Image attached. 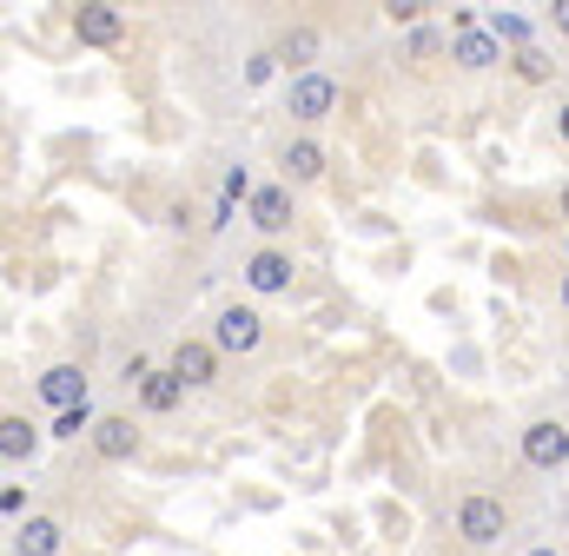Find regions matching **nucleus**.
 Wrapping results in <instances>:
<instances>
[{
    "instance_id": "obj_1",
    "label": "nucleus",
    "mask_w": 569,
    "mask_h": 556,
    "mask_svg": "<svg viewBox=\"0 0 569 556\" xmlns=\"http://www.w3.org/2000/svg\"><path fill=\"white\" fill-rule=\"evenodd\" d=\"M259 338H266V318L252 305H226L219 325H212V345L219 351H259Z\"/></svg>"
},
{
    "instance_id": "obj_2",
    "label": "nucleus",
    "mask_w": 569,
    "mask_h": 556,
    "mask_svg": "<svg viewBox=\"0 0 569 556\" xmlns=\"http://www.w3.org/2000/svg\"><path fill=\"white\" fill-rule=\"evenodd\" d=\"M457 537L463 544H497L503 537V504L497 497H463L457 504Z\"/></svg>"
},
{
    "instance_id": "obj_3",
    "label": "nucleus",
    "mask_w": 569,
    "mask_h": 556,
    "mask_svg": "<svg viewBox=\"0 0 569 556\" xmlns=\"http://www.w3.org/2000/svg\"><path fill=\"white\" fill-rule=\"evenodd\" d=\"M73 33H80V47H113L127 33V13L120 7H80L73 13Z\"/></svg>"
},
{
    "instance_id": "obj_4",
    "label": "nucleus",
    "mask_w": 569,
    "mask_h": 556,
    "mask_svg": "<svg viewBox=\"0 0 569 556\" xmlns=\"http://www.w3.org/2000/svg\"><path fill=\"white\" fill-rule=\"evenodd\" d=\"M40 398H47L53 411H80V405H87V378H80V365H53V371H40Z\"/></svg>"
},
{
    "instance_id": "obj_5",
    "label": "nucleus",
    "mask_w": 569,
    "mask_h": 556,
    "mask_svg": "<svg viewBox=\"0 0 569 556\" xmlns=\"http://www.w3.org/2000/svg\"><path fill=\"white\" fill-rule=\"evenodd\" d=\"M331 100H338V87H331L325 73H298V80H291V113H298V120H325Z\"/></svg>"
},
{
    "instance_id": "obj_6",
    "label": "nucleus",
    "mask_w": 569,
    "mask_h": 556,
    "mask_svg": "<svg viewBox=\"0 0 569 556\" xmlns=\"http://www.w3.org/2000/svg\"><path fill=\"white\" fill-rule=\"evenodd\" d=\"M93 450H100L107 464H127V457L140 450V430H133V417H100V424H93Z\"/></svg>"
},
{
    "instance_id": "obj_7",
    "label": "nucleus",
    "mask_w": 569,
    "mask_h": 556,
    "mask_svg": "<svg viewBox=\"0 0 569 556\" xmlns=\"http://www.w3.org/2000/svg\"><path fill=\"white\" fill-rule=\"evenodd\" d=\"M523 457H530L537 470H557V464H569V437L557 424H530V430H523Z\"/></svg>"
},
{
    "instance_id": "obj_8",
    "label": "nucleus",
    "mask_w": 569,
    "mask_h": 556,
    "mask_svg": "<svg viewBox=\"0 0 569 556\" xmlns=\"http://www.w3.org/2000/svg\"><path fill=\"white\" fill-rule=\"evenodd\" d=\"M172 371H179L186 385H212V378H219V345H199V338H186V345L172 351Z\"/></svg>"
},
{
    "instance_id": "obj_9",
    "label": "nucleus",
    "mask_w": 569,
    "mask_h": 556,
    "mask_svg": "<svg viewBox=\"0 0 569 556\" xmlns=\"http://www.w3.org/2000/svg\"><path fill=\"white\" fill-rule=\"evenodd\" d=\"M252 226H259V232H284V226H291V192H284V186H259V192H252Z\"/></svg>"
},
{
    "instance_id": "obj_10",
    "label": "nucleus",
    "mask_w": 569,
    "mask_h": 556,
    "mask_svg": "<svg viewBox=\"0 0 569 556\" xmlns=\"http://www.w3.org/2000/svg\"><path fill=\"white\" fill-rule=\"evenodd\" d=\"M53 550H60V524L53 517H27L13 530V556H53Z\"/></svg>"
},
{
    "instance_id": "obj_11",
    "label": "nucleus",
    "mask_w": 569,
    "mask_h": 556,
    "mask_svg": "<svg viewBox=\"0 0 569 556\" xmlns=\"http://www.w3.org/2000/svg\"><path fill=\"white\" fill-rule=\"evenodd\" d=\"M246 285H252V291H284V285H291V259H284V252H252Z\"/></svg>"
},
{
    "instance_id": "obj_12",
    "label": "nucleus",
    "mask_w": 569,
    "mask_h": 556,
    "mask_svg": "<svg viewBox=\"0 0 569 556\" xmlns=\"http://www.w3.org/2000/svg\"><path fill=\"white\" fill-rule=\"evenodd\" d=\"M497 53H503V40L497 33H483V27H470V33H457V60L477 73V67H497Z\"/></svg>"
},
{
    "instance_id": "obj_13",
    "label": "nucleus",
    "mask_w": 569,
    "mask_h": 556,
    "mask_svg": "<svg viewBox=\"0 0 569 556\" xmlns=\"http://www.w3.org/2000/svg\"><path fill=\"white\" fill-rule=\"evenodd\" d=\"M33 444H40V430H33L27 417H0V457H7V464L33 457Z\"/></svg>"
},
{
    "instance_id": "obj_14",
    "label": "nucleus",
    "mask_w": 569,
    "mask_h": 556,
    "mask_svg": "<svg viewBox=\"0 0 569 556\" xmlns=\"http://www.w3.org/2000/svg\"><path fill=\"white\" fill-rule=\"evenodd\" d=\"M140 398H146V411H172V405L186 398V378H179V371H152L140 385Z\"/></svg>"
},
{
    "instance_id": "obj_15",
    "label": "nucleus",
    "mask_w": 569,
    "mask_h": 556,
    "mask_svg": "<svg viewBox=\"0 0 569 556\" xmlns=\"http://www.w3.org/2000/svg\"><path fill=\"white\" fill-rule=\"evenodd\" d=\"M311 53H318V27H291L284 47H279V60L284 67H311Z\"/></svg>"
},
{
    "instance_id": "obj_16",
    "label": "nucleus",
    "mask_w": 569,
    "mask_h": 556,
    "mask_svg": "<svg viewBox=\"0 0 569 556\" xmlns=\"http://www.w3.org/2000/svg\"><path fill=\"white\" fill-rule=\"evenodd\" d=\"M284 172H291V179H318V172H325V152H318L311 139H298V146L284 152Z\"/></svg>"
},
{
    "instance_id": "obj_17",
    "label": "nucleus",
    "mask_w": 569,
    "mask_h": 556,
    "mask_svg": "<svg viewBox=\"0 0 569 556\" xmlns=\"http://www.w3.org/2000/svg\"><path fill=\"white\" fill-rule=\"evenodd\" d=\"M100 417H93V405H80V411H60L53 417V437H80V430H93Z\"/></svg>"
},
{
    "instance_id": "obj_18",
    "label": "nucleus",
    "mask_w": 569,
    "mask_h": 556,
    "mask_svg": "<svg viewBox=\"0 0 569 556\" xmlns=\"http://www.w3.org/2000/svg\"><path fill=\"white\" fill-rule=\"evenodd\" d=\"M490 33H497V40H510V47H530V20H517V13H497V20H490Z\"/></svg>"
},
{
    "instance_id": "obj_19",
    "label": "nucleus",
    "mask_w": 569,
    "mask_h": 556,
    "mask_svg": "<svg viewBox=\"0 0 569 556\" xmlns=\"http://www.w3.org/2000/svg\"><path fill=\"white\" fill-rule=\"evenodd\" d=\"M517 73H523V80H550V53L523 47V53H517Z\"/></svg>"
},
{
    "instance_id": "obj_20",
    "label": "nucleus",
    "mask_w": 569,
    "mask_h": 556,
    "mask_svg": "<svg viewBox=\"0 0 569 556\" xmlns=\"http://www.w3.org/2000/svg\"><path fill=\"white\" fill-rule=\"evenodd\" d=\"M246 192H252V179H246V166H232V172H226V206L246 199Z\"/></svg>"
},
{
    "instance_id": "obj_21",
    "label": "nucleus",
    "mask_w": 569,
    "mask_h": 556,
    "mask_svg": "<svg viewBox=\"0 0 569 556\" xmlns=\"http://www.w3.org/2000/svg\"><path fill=\"white\" fill-rule=\"evenodd\" d=\"M385 13H391V20H398V27H411V20H418V13H425V7H418V0H391V7H385Z\"/></svg>"
},
{
    "instance_id": "obj_22",
    "label": "nucleus",
    "mask_w": 569,
    "mask_h": 556,
    "mask_svg": "<svg viewBox=\"0 0 569 556\" xmlns=\"http://www.w3.org/2000/svg\"><path fill=\"white\" fill-rule=\"evenodd\" d=\"M272 60H279V53H259V60L246 67V80H252V87H266V80H272Z\"/></svg>"
},
{
    "instance_id": "obj_23",
    "label": "nucleus",
    "mask_w": 569,
    "mask_h": 556,
    "mask_svg": "<svg viewBox=\"0 0 569 556\" xmlns=\"http://www.w3.org/2000/svg\"><path fill=\"white\" fill-rule=\"evenodd\" d=\"M557 133H563V146H569V100H563V113H557Z\"/></svg>"
},
{
    "instance_id": "obj_24",
    "label": "nucleus",
    "mask_w": 569,
    "mask_h": 556,
    "mask_svg": "<svg viewBox=\"0 0 569 556\" xmlns=\"http://www.w3.org/2000/svg\"><path fill=\"white\" fill-rule=\"evenodd\" d=\"M557 33H569V0L557 7Z\"/></svg>"
},
{
    "instance_id": "obj_25",
    "label": "nucleus",
    "mask_w": 569,
    "mask_h": 556,
    "mask_svg": "<svg viewBox=\"0 0 569 556\" xmlns=\"http://www.w3.org/2000/svg\"><path fill=\"white\" fill-rule=\"evenodd\" d=\"M563 212H569V186H563Z\"/></svg>"
},
{
    "instance_id": "obj_26",
    "label": "nucleus",
    "mask_w": 569,
    "mask_h": 556,
    "mask_svg": "<svg viewBox=\"0 0 569 556\" xmlns=\"http://www.w3.org/2000/svg\"><path fill=\"white\" fill-rule=\"evenodd\" d=\"M530 556H557V550H530Z\"/></svg>"
},
{
    "instance_id": "obj_27",
    "label": "nucleus",
    "mask_w": 569,
    "mask_h": 556,
    "mask_svg": "<svg viewBox=\"0 0 569 556\" xmlns=\"http://www.w3.org/2000/svg\"><path fill=\"white\" fill-rule=\"evenodd\" d=\"M563 305H569V285H563Z\"/></svg>"
}]
</instances>
